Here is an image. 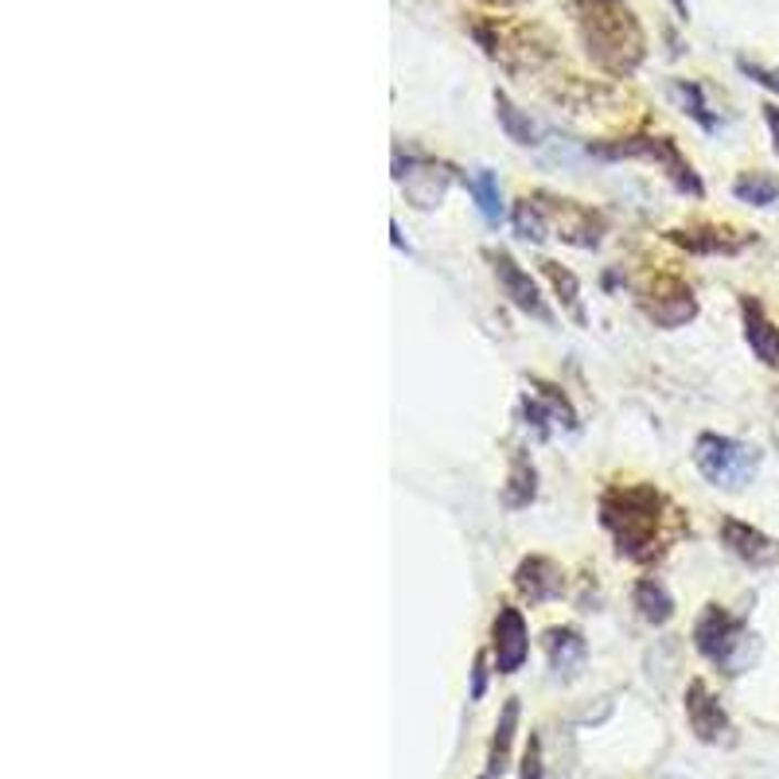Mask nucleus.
Returning a JSON list of instances; mask_svg holds the SVG:
<instances>
[{
    "mask_svg": "<svg viewBox=\"0 0 779 779\" xmlns=\"http://www.w3.org/2000/svg\"><path fill=\"white\" fill-rule=\"evenodd\" d=\"M487 690V655H476V666H471V702H479Z\"/></svg>",
    "mask_w": 779,
    "mask_h": 779,
    "instance_id": "25",
    "label": "nucleus"
},
{
    "mask_svg": "<svg viewBox=\"0 0 779 779\" xmlns=\"http://www.w3.org/2000/svg\"><path fill=\"white\" fill-rule=\"evenodd\" d=\"M635 609L647 624H666L674 616V601L658 581H640L635 584Z\"/></svg>",
    "mask_w": 779,
    "mask_h": 779,
    "instance_id": "16",
    "label": "nucleus"
},
{
    "mask_svg": "<svg viewBox=\"0 0 779 779\" xmlns=\"http://www.w3.org/2000/svg\"><path fill=\"white\" fill-rule=\"evenodd\" d=\"M764 117H768V129L776 137V153H779V106H764Z\"/></svg>",
    "mask_w": 779,
    "mask_h": 779,
    "instance_id": "26",
    "label": "nucleus"
},
{
    "mask_svg": "<svg viewBox=\"0 0 779 779\" xmlns=\"http://www.w3.org/2000/svg\"><path fill=\"white\" fill-rule=\"evenodd\" d=\"M737 66L748 74V79H756V82H760V86H768L771 94H779V71H771V66L752 63V59H737Z\"/></svg>",
    "mask_w": 779,
    "mask_h": 779,
    "instance_id": "23",
    "label": "nucleus"
},
{
    "mask_svg": "<svg viewBox=\"0 0 779 779\" xmlns=\"http://www.w3.org/2000/svg\"><path fill=\"white\" fill-rule=\"evenodd\" d=\"M740 312H745V340H748V347L756 351V359L768 366H779V328L764 316L760 301L745 297V301H740Z\"/></svg>",
    "mask_w": 779,
    "mask_h": 779,
    "instance_id": "10",
    "label": "nucleus"
},
{
    "mask_svg": "<svg viewBox=\"0 0 779 779\" xmlns=\"http://www.w3.org/2000/svg\"><path fill=\"white\" fill-rule=\"evenodd\" d=\"M694 312H698V304H694L690 289H674L671 297H658V301L647 304V316L655 320L658 328H682Z\"/></svg>",
    "mask_w": 779,
    "mask_h": 779,
    "instance_id": "14",
    "label": "nucleus"
},
{
    "mask_svg": "<svg viewBox=\"0 0 779 779\" xmlns=\"http://www.w3.org/2000/svg\"><path fill=\"white\" fill-rule=\"evenodd\" d=\"M468 191H471V199H476L479 215H484L487 222H499V219H503V195H499L496 172L479 168L476 176L468 179Z\"/></svg>",
    "mask_w": 779,
    "mask_h": 779,
    "instance_id": "15",
    "label": "nucleus"
},
{
    "mask_svg": "<svg viewBox=\"0 0 779 779\" xmlns=\"http://www.w3.org/2000/svg\"><path fill=\"white\" fill-rule=\"evenodd\" d=\"M671 4H674V12H678V17H682V20L690 17V9H686V0H671Z\"/></svg>",
    "mask_w": 779,
    "mask_h": 779,
    "instance_id": "27",
    "label": "nucleus"
},
{
    "mask_svg": "<svg viewBox=\"0 0 779 779\" xmlns=\"http://www.w3.org/2000/svg\"><path fill=\"white\" fill-rule=\"evenodd\" d=\"M515 230H519L527 242H546V238H550L546 207L538 204V199H522V204H515Z\"/></svg>",
    "mask_w": 779,
    "mask_h": 779,
    "instance_id": "20",
    "label": "nucleus"
},
{
    "mask_svg": "<svg viewBox=\"0 0 779 779\" xmlns=\"http://www.w3.org/2000/svg\"><path fill=\"white\" fill-rule=\"evenodd\" d=\"M546 651H550V666L558 674H573L577 666L584 663V640L573 632V627H553L550 635H546Z\"/></svg>",
    "mask_w": 779,
    "mask_h": 779,
    "instance_id": "13",
    "label": "nucleus"
},
{
    "mask_svg": "<svg viewBox=\"0 0 779 779\" xmlns=\"http://www.w3.org/2000/svg\"><path fill=\"white\" fill-rule=\"evenodd\" d=\"M491 651H496L499 674L522 671L527 651H530V635H527V620H522L519 609H499L496 624H491Z\"/></svg>",
    "mask_w": 779,
    "mask_h": 779,
    "instance_id": "6",
    "label": "nucleus"
},
{
    "mask_svg": "<svg viewBox=\"0 0 779 779\" xmlns=\"http://www.w3.org/2000/svg\"><path fill=\"white\" fill-rule=\"evenodd\" d=\"M733 195H737L740 204L771 207L779 199V179L768 176V172H745V176L733 184Z\"/></svg>",
    "mask_w": 779,
    "mask_h": 779,
    "instance_id": "18",
    "label": "nucleus"
},
{
    "mask_svg": "<svg viewBox=\"0 0 779 779\" xmlns=\"http://www.w3.org/2000/svg\"><path fill=\"white\" fill-rule=\"evenodd\" d=\"M593 153L596 156H647V160H658L666 172H671V179L682 187V191L702 195V184H698V176H694V168L682 160L674 141H666V137H632V141H620V145L593 148Z\"/></svg>",
    "mask_w": 779,
    "mask_h": 779,
    "instance_id": "4",
    "label": "nucleus"
},
{
    "mask_svg": "<svg viewBox=\"0 0 779 779\" xmlns=\"http://www.w3.org/2000/svg\"><path fill=\"white\" fill-rule=\"evenodd\" d=\"M496 117H499V125H503V133L515 141V145H534V137H538L534 125H530V117L515 106L503 90H496Z\"/></svg>",
    "mask_w": 779,
    "mask_h": 779,
    "instance_id": "19",
    "label": "nucleus"
},
{
    "mask_svg": "<svg viewBox=\"0 0 779 779\" xmlns=\"http://www.w3.org/2000/svg\"><path fill=\"white\" fill-rule=\"evenodd\" d=\"M479 779H491V776H479Z\"/></svg>",
    "mask_w": 779,
    "mask_h": 779,
    "instance_id": "29",
    "label": "nucleus"
},
{
    "mask_svg": "<svg viewBox=\"0 0 779 779\" xmlns=\"http://www.w3.org/2000/svg\"><path fill=\"white\" fill-rule=\"evenodd\" d=\"M694 464L714 487L725 491H740L745 484H752L756 468H760V453L752 445H740L733 437H717V433H702L694 445Z\"/></svg>",
    "mask_w": 779,
    "mask_h": 779,
    "instance_id": "3",
    "label": "nucleus"
},
{
    "mask_svg": "<svg viewBox=\"0 0 779 779\" xmlns=\"http://www.w3.org/2000/svg\"><path fill=\"white\" fill-rule=\"evenodd\" d=\"M577 28H581L589 59L609 74H632L643 63L647 40H643V28L635 12L627 9V0H581Z\"/></svg>",
    "mask_w": 779,
    "mask_h": 779,
    "instance_id": "1",
    "label": "nucleus"
},
{
    "mask_svg": "<svg viewBox=\"0 0 779 779\" xmlns=\"http://www.w3.org/2000/svg\"><path fill=\"white\" fill-rule=\"evenodd\" d=\"M686 717H690L694 733H698L702 740H709V745L729 733V717L717 706V698H709V690L702 682H690V690H686Z\"/></svg>",
    "mask_w": 779,
    "mask_h": 779,
    "instance_id": "9",
    "label": "nucleus"
},
{
    "mask_svg": "<svg viewBox=\"0 0 779 779\" xmlns=\"http://www.w3.org/2000/svg\"><path fill=\"white\" fill-rule=\"evenodd\" d=\"M694 643H698V651L706 658H714V663L729 666L733 674H737V651L745 647V627H740V620H733L725 609H706V616L698 620V627H694Z\"/></svg>",
    "mask_w": 779,
    "mask_h": 779,
    "instance_id": "5",
    "label": "nucleus"
},
{
    "mask_svg": "<svg viewBox=\"0 0 779 779\" xmlns=\"http://www.w3.org/2000/svg\"><path fill=\"white\" fill-rule=\"evenodd\" d=\"M721 538H725V546H729V550L737 553L740 561H748V565H776V561H779V542H776V538L760 534V530L748 527V522L725 519L721 522Z\"/></svg>",
    "mask_w": 779,
    "mask_h": 779,
    "instance_id": "8",
    "label": "nucleus"
},
{
    "mask_svg": "<svg viewBox=\"0 0 779 779\" xmlns=\"http://www.w3.org/2000/svg\"><path fill=\"white\" fill-rule=\"evenodd\" d=\"M671 94L678 97L682 106H686V114H690L694 122L702 125V129H717V117L706 114V97H702V90L694 86V82H674Z\"/></svg>",
    "mask_w": 779,
    "mask_h": 779,
    "instance_id": "22",
    "label": "nucleus"
},
{
    "mask_svg": "<svg viewBox=\"0 0 779 779\" xmlns=\"http://www.w3.org/2000/svg\"><path fill=\"white\" fill-rule=\"evenodd\" d=\"M542 273L550 277L553 292H558L561 309L569 312V316L577 320V324L584 328V309H581V284H577V277L569 273V269H561L558 261H542Z\"/></svg>",
    "mask_w": 779,
    "mask_h": 779,
    "instance_id": "17",
    "label": "nucleus"
},
{
    "mask_svg": "<svg viewBox=\"0 0 779 779\" xmlns=\"http://www.w3.org/2000/svg\"><path fill=\"white\" fill-rule=\"evenodd\" d=\"M487 258H491V266H496V277H499V284H503L507 301H511L515 309L530 312L534 320H542V324H550V309L542 304L538 284L530 281L527 269H519V261H515L511 253H503V250H491Z\"/></svg>",
    "mask_w": 779,
    "mask_h": 779,
    "instance_id": "7",
    "label": "nucleus"
},
{
    "mask_svg": "<svg viewBox=\"0 0 779 779\" xmlns=\"http://www.w3.org/2000/svg\"><path fill=\"white\" fill-rule=\"evenodd\" d=\"M522 779H542V740L530 737V748L522 756Z\"/></svg>",
    "mask_w": 779,
    "mask_h": 779,
    "instance_id": "24",
    "label": "nucleus"
},
{
    "mask_svg": "<svg viewBox=\"0 0 779 779\" xmlns=\"http://www.w3.org/2000/svg\"><path fill=\"white\" fill-rule=\"evenodd\" d=\"M663 496L655 487H612L601 503V519L612 530L620 553L627 558H651L658 550V519H663Z\"/></svg>",
    "mask_w": 779,
    "mask_h": 779,
    "instance_id": "2",
    "label": "nucleus"
},
{
    "mask_svg": "<svg viewBox=\"0 0 779 779\" xmlns=\"http://www.w3.org/2000/svg\"><path fill=\"white\" fill-rule=\"evenodd\" d=\"M487 4H519V0H487Z\"/></svg>",
    "mask_w": 779,
    "mask_h": 779,
    "instance_id": "28",
    "label": "nucleus"
},
{
    "mask_svg": "<svg viewBox=\"0 0 779 779\" xmlns=\"http://www.w3.org/2000/svg\"><path fill=\"white\" fill-rule=\"evenodd\" d=\"M530 499H534V468H530L527 460H515V468H511V484H507V491H503V503L507 507H527Z\"/></svg>",
    "mask_w": 779,
    "mask_h": 779,
    "instance_id": "21",
    "label": "nucleus"
},
{
    "mask_svg": "<svg viewBox=\"0 0 779 779\" xmlns=\"http://www.w3.org/2000/svg\"><path fill=\"white\" fill-rule=\"evenodd\" d=\"M515 584H519L534 604H542L561 593V569L546 558H527L519 565V573H515Z\"/></svg>",
    "mask_w": 779,
    "mask_h": 779,
    "instance_id": "11",
    "label": "nucleus"
},
{
    "mask_svg": "<svg viewBox=\"0 0 779 779\" xmlns=\"http://www.w3.org/2000/svg\"><path fill=\"white\" fill-rule=\"evenodd\" d=\"M515 729H519V698H507L503 717L496 725V740H491V756H487V776H503L511 768Z\"/></svg>",
    "mask_w": 779,
    "mask_h": 779,
    "instance_id": "12",
    "label": "nucleus"
}]
</instances>
